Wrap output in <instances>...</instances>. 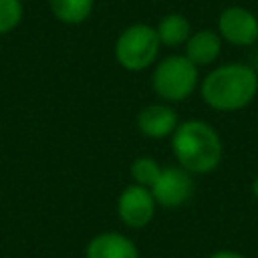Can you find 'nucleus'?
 Returning <instances> with one entry per match:
<instances>
[{"instance_id": "obj_6", "label": "nucleus", "mask_w": 258, "mask_h": 258, "mask_svg": "<svg viewBox=\"0 0 258 258\" xmlns=\"http://www.w3.org/2000/svg\"><path fill=\"white\" fill-rule=\"evenodd\" d=\"M155 208H157V202H155L151 189L137 185V183L127 185L119 194V200H117V214H119L121 222L135 230L145 228L153 220Z\"/></svg>"}, {"instance_id": "obj_2", "label": "nucleus", "mask_w": 258, "mask_h": 258, "mask_svg": "<svg viewBox=\"0 0 258 258\" xmlns=\"http://www.w3.org/2000/svg\"><path fill=\"white\" fill-rule=\"evenodd\" d=\"M171 151L179 165L194 175L214 171L222 161V139L218 131L200 119H189L177 125L171 135Z\"/></svg>"}, {"instance_id": "obj_12", "label": "nucleus", "mask_w": 258, "mask_h": 258, "mask_svg": "<svg viewBox=\"0 0 258 258\" xmlns=\"http://www.w3.org/2000/svg\"><path fill=\"white\" fill-rule=\"evenodd\" d=\"M95 0H48L50 12L64 24H81L93 12Z\"/></svg>"}, {"instance_id": "obj_11", "label": "nucleus", "mask_w": 258, "mask_h": 258, "mask_svg": "<svg viewBox=\"0 0 258 258\" xmlns=\"http://www.w3.org/2000/svg\"><path fill=\"white\" fill-rule=\"evenodd\" d=\"M155 32L163 46H179V44H185L187 38L191 36V26L185 16L167 14L157 22Z\"/></svg>"}, {"instance_id": "obj_14", "label": "nucleus", "mask_w": 258, "mask_h": 258, "mask_svg": "<svg viewBox=\"0 0 258 258\" xmlns=\"http://www.w3.org/2000/svg\"><path fill=\"white\" fill-rule=\"evenodd\" d=\"M24 8L20 0H0V34L14 30L22 20Z\"/></svg>"}, {"instance_id": "obj_4", "label": "nucleus", "mask_w": 258, "mask_h": 258, "mask_svg": "<svg viewBox=\"0 0 258 258\" xmlns=\"http://www.w3.org/2000/svg\"><path fill=\"white\" fill-rule=\"evenodd\" d=\"M159 36L153 26L149 24H131L127 26L115 42V58L117 62L131 73L145 71L151 67L159 56Z\"/></svg>"}, {"instance_id": "obj_3", "label": "nucleus", "mask_w": 258, "mask_h": 258, "mask_svg": "<svg viewBox=\"0 0 258 258\" xmlns=\"http://www.w3.org/2000/svg\"><path fill=\"white\" fill-rule=\"evenodd\" d=\"M157 97L167 103L185 101L198 87V67L185 54H171L157 62L151 75Z\"/></svg>"}, {"instance_id": "obj_7", "label": "nucleus", "mask_w": 258, "mask_h": 258, "mask_svg": "<svg viewBox=\"0 0 258 258\" xmlns=\"http://www.w3.org/2000/svg\"><path fill=\"white\" fill-rule=\"evenodd\" d=\"M218 34L234 46H250L258 40V16L248 8L228 6L218 18Z\"/></svg>"}, {"instance_id": "obj_8", "label": "nucleus", "mask_w": 258, "mask_h": 258, "mask_svg": "<svg viewBox=\"0 0 258 258\" xmlns=\"http://www.w3.org/2000/svg\"><path fill=\"white\" fill-rule=\"evenodd\" d=\"M177 113L163 103H153L137 113V127L145 137L163 139L177 129Z\"/></svg>"}, {"instance_id": "obj_16", "label": "nucleus", "mask_w": 258, "mask_h": 258, "mask_svg": "<svg viewBox=\"0 0 258 258\" xmlns=\"http://www.w3.org/2000/svg\"><path fill=\"white\" fill-rule=\"evenodd\" d=\"M252 194H254V198L258 200V175H256L254 181H252Z\"/></svg>"}, {"instance_id": "obj_5", "label": "nucleus", "mask_w": 258, "mask_h": 258, "mask_svg": "<svg viewBox=\"0 0 258 258\" xmlns=\"http://www.w3.org/2000/svg\"><path fill=\"white\" fill-rule=\"evenodd\" d=\"M196 191L194 173L179 167H163L161 175L151 187V194L161 208H179Z\"/></svg>"}, {"instance_id": "obj_1", "label": "nucleus", "mask_w": 258, "mask_h": 258, "mask_svg": "<svg viewBox=\"0 0 258 258\" xmlns=\"http://www.w3.org/2000/svg\"><path fill=\"white\" fill-rule=\"evenodd\" d=\"M202 99L216 111H240L258 95V75L242 62H228L210 71L202 81Z\"/></svg>"}, {"instance_id": "obj_9", "label": "nucleus", "mask_w": 258, "mask_h": 258, "mask_svg": "<svg viewBox=\"0 0 258 258\" xmlns=\"http://www.w3.org/2000/svg\"><path fill=\"white\" fill-rule=\"evenodd\" d=\"M85 258H139V250L121 232H101L89 240Z\"/></svg>"}, {"instance_id": "obj_13", "label": "nucleus", "mask_w": 258, "mask_h": 258, "mask_svg": "<svg viewBox=\"0 0 258 258\" xmlns=\"http://www.w3.org/2000/svg\"><path fill=\"white\" fill-rule=\"evenodd\" d=\"M161 169L163 167L153 157L141 155V157L133 159V163L129 167V173H131V177H133V181L137 185H143V187H149L151 189L153 183L157 181V177L161 175Z\"/></svg>"}, {"instance_id": "obj_15", "label": "nucleus", "mask_w": 258, "mask_h": 258, "mask_svg": "<svg viewBox=\"0 0 258 258\" xmlns=\"http://www.w3.org/2000/svg\"><path fill=\"white\" fill-rule=\"evenodd\" d=\"M210 258H246V256L240 254V252H234V250H218Z\"/></svg>"}, {"instance_id": "obj_10", "label": "nucleus", "mask_w": 258, "mask_h": 258, "mask_svg": "<svg viewBox=\"0 0 258 258\" xmlns=\"http://www.w3.org/2000/svg\"><path fill=\"white\" fill-rule=\"evenodd\" d=\"M222 52V36L214 30H198L185 42V56L196 67L212 64Z\"/></svg>"}]
</instances>
